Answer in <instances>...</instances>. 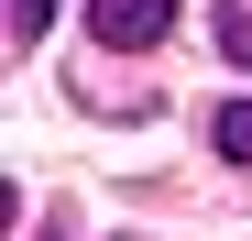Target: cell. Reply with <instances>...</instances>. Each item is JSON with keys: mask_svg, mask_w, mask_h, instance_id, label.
I'll list each match as a JSON object with an SVG mask.
<instances>
[{"mask_svg": "<svg viewBox=\"0 0 252 241\" xmlns=\"http://www.w3.org/2000/svg\"><path fill=\"white\" fill-rule=\"evenodd\" d=\"M208 143H220V153H230V165H252V99H230L220 120H208Z\"/></svg>", "mask_w": 252, "mask_h": 241, "instance_id": "7a4b0ae2", "label": "cell"}, {"mask_svg": "<svg viewBox=\"0 0 252 241\" xmlns=\"http://www.w3.org/2000/svg\"><path fill=\"white\" fill-rule=\"evenodd\" d=\"M220 55H230V66H252V11H241V0H220Z\"/></svg>", "mask_w": 252, "mask_h": 241, "instance_id": "3957f363", "label": "cell"}, {"mask_svg": "<svg viewBox=\"0 0 252 241\" xmlns=\"http://www.w3.org/2000/svg\"><path fill=\"white\" fill-rule=\"evenodd\" d=\"M88 33H99L110 55H143V44H164V33H176V0H99Z\"/></svg>", "mask_w": 252, "mask_h": 241, "instance_id": "6da1fadb", "label": "cell"}, {"mask_svg": "<svg viewBox=\"0 0 252 241\" xmlns=\"http://www.w3.org/2000/svg\"><path fill=\"white\" fill-rule=\"evenodd\" d=\"M44 22H55V0H11V44H33Z\"/></svg>", "mask_w": 252, "mask_h": 241, "instance_id": "277c9868", "label": "cell"}]
</instances>
